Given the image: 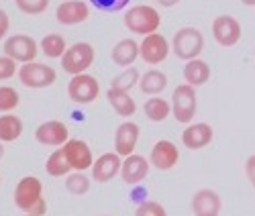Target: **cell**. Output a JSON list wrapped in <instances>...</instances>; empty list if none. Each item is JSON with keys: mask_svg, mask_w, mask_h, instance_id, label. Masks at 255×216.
<instances>
[{"mask_svg": "<svg viewBox=\"0 0 255 216\" xmlns=\"http://www.w3.org/2000/svg\"><path fill=\"white\" fill-rule=\"evenodd\" d=\"M20 104V94L12 86L2 84L0 86V112H14Z\"/></svg>", "mask_w": 255, "mask_h": 216, "instance_id": "cell-30", "label": "cell"}, {"mask_svg": "<svg viewBox=\"0 0 255 216\" xmlns=\"http://www.w3.org/2000/svg\"><path fill=\"white\" fill-rule=\"evenodd\" d=\"M94 59H96V51L90 43L78 41V43H72L66 49V53H63L59 61H61V70L66 74L78 76V74H86L92 68Z\"/></svg>", "mask_w": 255, "mask_h": 216, "instance_id": "cell-4", "label": "cell"}, {"mask_svg": "<svg viewBox=\"0 0 255 216\" xmlns=\"http://www.w3.org/2000/svg\"><path fill=\"white\" fill-rule=\"evenodd\" d=\"M172 51L178 59L190 61L204 51V35L196 27H182L172 37Z\"/></svg>", "mask_w": 255, "mask_h": 216, "instance_id": "cell-3", "label": "cell"}, {"mask_svg": "<svg viewBox=\"0 0 255 216\" xmlns=\"http://www.w3.org/2000/svg\"><path fill=\"white\" fill-rule=\"evenodd\" d=\"M2 157H4V143L0 141V159H2Z\"/></svg>", "mask_w": 255, "mask_h": 216, "instance_id": "cell-40", "label": "cell"}, {"mask_svg": "<svg viewBox=\"0 0 255 216\" xmlns=\"http://www.w3.org/2000/svg\"><path fill=\"white\" fill-rule=\"evenodd\" d=\"M98 96H100V84L94 76H90L88 72L72 76V80L68 84V98L74 104L86 106V104L96 102Z\"/></svg>", "mask_w": 255, "mask_h": 216, "instance_id": "cell-7", "label": "cell"}, {"mask_svg": "<svg viewBox=\"0 0 255 216\" xmlns=\"http://www.w3.org/2000/svg\"><path fill=\"white\" fill-rule=\"evenodd\" d=\"M139 80H141V74L135 66L131 68H123V72H119L113 82H111V88H119V90H125V92H131L135 86H139Z\"/></svg>", "mask_w": 255, "mask_h": 216, "instance_id": "cell-29", "label": "cell"}, {"mask_svg": "<svg viewBox=\"0 0 255 216\" xmlns=\"http://www.w3.org/2000/svg\"><path fill=\"white\" fill-rule=\"evenodd\" d=\"M10 29V16L4 8H0V41H4Z\"/></svg>", "mask_w": 255, "mask_h": 216, "instance_id": "cell-35", "label": "cell"}, {"mask_svg": "<svg viewBox=\"0 0 255 216\" xmlns=\"http://www.w3.org/2000/svg\"><path fill=\"white\" fill-rule=\"evenodd\" d=\"M55 18L59 25L66 27L82 25L90 18V6L86 0H63L55 8Z\"/></svg>", "mask_w": 255, "mask_h": 216, "instance_id": "cell-12", "label": "cell"}, {"mask_svg": "<svg viewBox=\"0 0 255 216\" xmlns=\"http://www.w3.org/2000/svg\"><path fill=\"white\" fill-rule=\"evenodd\" d=\"M14 206L20 212H29L35 216L47 214V200L43 196V184L37 176H25L20 178L12 192Z\"/></svg>", "mask_w": 255, "mask_h": 216, "instance_id": "cell-1", "label": "cell"}, {"mask_svg": "<svg viewBox=\"0 0 255 216\" xmlns=\"http://www.w3.org/2000/svg\"><path fill=\"white\" fill-rule=\"evenodd\" d=\"M149 169H151V163H149V157H143L139 153H133V155H127L123 157V167H121V180L129 186H139L147 180L149 176Z\"/></svg>", "mask_w": 255, "mask_h": 216, "instance_id": "cell-15", "label": "cell"}, {"mask_svg": "<svg viewBox=\"0 0 255 216\" xmlns=\"http://www.w3.org/2000/svg\"><path fill=\"white\" fill-rule=\"evenodd\" d=\"M92 176H86V171H72L63 178V186L72 194V196H84V194L90 192L92 186Z\"/></svg>", "mask_w": 255, "mask_h": 216, "instance_id": "cell-28", "label": "cell"}, {"mask_svg": "<svg viewBox=\"0 0 255 216\" xmlns=\"http://www.w3.org/2000/svg\"><path fill=\"white\" fill-rule=\"evenodd\" d=\"M182 74H184V82L190 84V86H194V88H200V86L208 84V80H210V76H212L210 66H208L204 59H200V57L190 59V61H184Z\"/></svg>", "mask_w": 255, "mask_h": 216, "instance_id": "cell-22", "label": "cell"}, {"mask_svg": "<svg viewBox=\"0 0 255 216\" xmlns=\"http://www.w3.org/2000/svg\"><path fill=\"white\" fill-rule=\"evenodd\" d=\"M178 161H180V149L174 141H169V139L155 141V145L151 147V153H149L151 167H155L159 171H169L178 165Z\"/></svg>", "mask_w": 255, "mask_h": 216, "instance_id": "cell-13", "label": "cell"}, {"mask_svg": "<svg viewBox=\"0 0 255 216\" xmlns=\"http://www.w3.org/2000/svg\"><path fill=\"white\" fill-rule=\"evenodd\" d=\"M98 216H113V214H98Z\"/></svg>", "mask_w": 255, "mask_h": 216, "instance_id": "cell-42", "label": "cell"}, {"mask_svg": "<svg viewBox=\"0 0 255 216\" xmlns=\"http://www.w3.org/2000/svg\"><path fill=\"white\" fill-rule=\"evenodd\" d=\"M123 23H125V27H127L129 33L145 37V35H151V33L159 31L161 14L151 4H135V6H131L129 10L125 12Z\"/></svg>", "mask_w": 255, "mask_h": 216, "instance_id": "cell-2", "label": "cell"}, {"mask_svg": "<svg viewBox=\"0 0 255 216\" xmlns=\"http://www.w3.org/2000/svg\"><path fill=\"white\" fill-rule=\"evenodd\" d=\"M143 114L151 122H163L167 116H172V102L161 96H149L143 104Z\"/></svg>", "mask_w": 255, "mask_h": 216, "instance_id": "cell-24", "label": "cell"}, {"mask_svg": "<svg viewBox=\"0 0 255 216\" xmlns=\"http://www.w3.org/2000/svg\"><path fill=\"white\" fill-rule=\"evenodd\" d=\"M45 171L49 178H66L68 174H72V165H70L66 153H63V147H57L49 153V157L45 161Z\"/></svg>", "mask_w": 255, "mask_h": 216, "instance_id": "cell-26", "label": "cell"}, {"mask_svg": "<svg viewBox=\"0 0 255 216\" xmlns=\"http://www.w3.org/2000/svg\"><path fill=\"white\" fill-rule=\"evenodd\" d=\"M253 55H255V47H253Z\"/></svg>", "mask_w": 255, "mask_h": 216, "instance_id": "cell-43", "label": "cell"}, {"mask_svg": "<svg viewBox=\"0 0 255 216\" xmlns=\"http://www.w3.org/2000/svg\"><path fill=\"white\" fill-rule=\"evenodd\" d=\"M172 51V43H169L161 33H151L145 35L139 43V57L147 63V66H159L163 63Z\"/></svg>", "mask_w": 255, "mask_h": 216, "instance_id": "cell-9", "label": "cell"}, {"mask_svg": "<svg viewBox=\"0 0 255 216\" xmlns=\"http://www.w3.org/2000/svg\"><path fill=\"white\" fill-rule=\"evenodd\" d=\"M111 59L119 68H131L133 63L139 59V43L131 37L121 39L111 49Z\"/></svg>", "mask_w": 255, "mask_h": 216, "instance_id": "cell-20", "label": "cell"}, {"mask_svg": "<svg viewBox=\"0 0 255 216\" xmlns=\"http://www.w3.org/2000/svg\"><path fill=\"white\" fill-rule=\"evenodd\" d=\"M23 128L25 126L18 114H12V112L0 114V141L2 143H14L16 139H20Z\"/></svg>", "mask_w": 255, "mask_h": 216, "instance_id": "cell-25", "label": "cell"}, {"mask_svg": "<svg viewBox=\"0 0 255 216\" xmlns=\"http://www.w3.org/2000/svg\"><path fill=\"white\" fill-rule=\"evenodd\" d=\"M41 51L39 43L27 35V33H18L10 35L4 39V55L12 57L16 63H29L37 59V53Z\"/></svg>", "mask_w": 255, "mask_h": 216, "instance_id": "cell-8", "label": "cell"}, {"mask_svg": "<svg viewBox=\"0 0 255 216\" xmlns=\"http://www.w3.org/2000/svg\"><path fill=\"white\" fill-rule=\"evenodd\" d=\"M39 47H41V53H43L45 57H49V59H61L70 45H68V41H66V37H63V35L49 33V35H45L43 39L39 41Z\"/></svg>", "mask_w": 255, "mask_h": 216, "instance_id": "cell-27", "label": "cell"}, {"mask_svg": "<svg viewBox=\"0 0 255 216\" xmlns=\"http://www.w3.org/2000/svg\"><path fill=\"white\" fill-rule=\"evenodd\" d=\"M135 216H167V210L157 200H145L137 206Z\"/></svg>", "mask_w": 255, "mask_h": 216, "instance_id": "cell-32", "label": "cell"}, {"mask_svg": "<svg viewBox=\"0 0 255 216\" xmlns=\"http://www.w3.org/2000/svg\"><path fill=\"white\" fill-rule=\"evenodd\" d=\"M63 153H66L72 171H88L94 165V153L90 145L84 139H70L66 145H63Z\"/></svg>", "mask_w": 255, "mask_h": 216, "instance_id": "cell-14", "label": "cell"}, {"mask_svg": "<svg viewBox=\"0 0 255 216\" xmlns=\"http://www.w3.org/2000/svg\"><path fill=\"white\" fill-rule=\"evenodd\" d=\"M172 116L180 124H190L196 116V108H198V94L196 88L190 84H180L172 92Z\"/></svg>", "mask_w": 255, "mask_h": 216, "instance_id": "cell-5", "label": "cell"}, {"mask_svg": "<svg viewBox=\"0 0 255 216\" xmlns=\"http://www.w3.org/2000/svg\"><path fill=\"white\" fill-rule=\"evenodd\" d=\"M35 139L37 143L45 145V147H63L72 137H70V128L63 120H45L37 126L35 131Z\"/></svg>", "mask_w": 255, "mask_h": 216, "instance_id": "cell-11", "label": "cell"}, {"mask_svg": "<svg viewBox=\"0 0 255 216\" xmlns=\"http://www.w3.org/2000/svg\"><path fill=\"white\" fill-rule=\"evenodd\" d=\"M139 137H141V126L137 122H133V120L121 122L115 131V151L121 157L133 155L137 149V143H139Z\"/></svg>", "mask_w": 255, "mask_h": 216, "instance_id": "cell-18", "label": "cell"}, {"mask_svg": "<svg viewBox=\"0 0 255 216\" xmlns=\"http://www.w3.org/2000/svg\"><path fill=\"white\" fill-rule=\"evenodd\" d=\"M245 176H247L249 184L255 188V155H249L245 161Z\"/></svg>", "mask_w": 255, "mask_h": 216, "instance_id": "cell-36", "label": "cell"}, {"mask_svg": "<svg viewBox=\"0 0 255 216\" xmlns=\"http://www.w3.org/2000/svg\"><path fill=\"white\" fill-rule=\"evenodd\" d=\"M18 63L12 59V57H8V55H0V82H8V80H12L16 74H18Z\"/></svg>", "mask_w": 255, "mask_h": 216, "instance_id": "cell-33", "label": "cell"}, {"mask_svg": "<svg viewBox=\"0 0 255 216\" xmlns=\"http://www.w3.org/2000/svg\"><path fill=\"white\" fill-rule=\"evenodd\" d=\"M215 139V131L208 122H190L182 131V145L190 151H200Z\"/></svg>", "mask_w": 255, "mask_h": 216, "instance_id": "cell-19", "label": "cell"}, {"mask_svg": "<svg viewBox=\"0 0 255 216\" xmlns=\"http://www.w3.org/2000/svg\"><path fill=\"white\" fill-rule=\"evenodd\" d=\"M245 6H255V0H241Z\"/></svg>", "mask_w": 255, "mask_h": 216, "instance_id": "cell-39", "label": "cell"}, {"mask_svg": "<svg viewBox=\"0 0 255 216\" xmlns=\"http://www.w3.org/2000/svg\"><path fill=\"white\" fill-rule=\"evenodd\" d=\"M20 216H35V214H29V212H25V214H20Z\"/></svg>", "mask_w": 255, "mask_h": 216, "instance_id": "cell-41", "label": "cell"}, {"mask_svg": "<svg viewBox=\"0 0 255 216\" xmlns=\"http://www.w3.org/2000/svg\"><path fill=\"white\" fill-rule=\"evenodd\" d=\"M165 88H167V76L161 70L151 68V70H147L145 74H141L139 90L145 96H159Z\"/></svg>", "mask_w": 255, "mask_h": 216, "instance_id": "cell-23", "label": "cell"}, {"mask_svg": "<svg viewBox=\"0 0 255 216\" xmlns=\"http://www.w3.org/2000/svg\"><path fill=\"white\" fill-rule=\"evenodd\" d=\"M18 82L25 86V88L31 90H43L49 88L57 82V74L51 66L47 63H41V61H29V63H20L18 74H16Z\"/></svg>", "mask_w": 255, "mask_h": 216, "instance_id": "cell-6", "label": "cell"}, {"mask_svg": "<svg viewBox=\"0 0 255 216\" xmlns=\"http://www.w3.org/2000/svg\"><path fill=\"white\" fill-rule=\"evenodd\" d=\"M155 4L163 8H174L176 4H180V0H155Z\"/></svg>", "mask_w": 255, "mask_h": 216, "instance_id": "cell-38", "label": "cell"}, {"mask_svg": "<svg viewBox=\"0 0 255 216\" xmlns=\"http://www.w3.org/2000/svg\"><path fill=\"white\" fill-rule=\"evenodd\" d=\"M190 208H192L194 216H221L223 200L217 190L200 188L198 192H194L192 200H190Z\"/></svg>", "mask_w": 255, "mask_h": 216, "instance_id": "cell-16", "label": "cell"}, {"mask_svg": "<svg viewBox=\"0 0 255 216\" xmlns=\"http://www.w3.org/2000/svg\"><path fill=\"white\" fill-rule=\"evenodd\" d=\"M121 167H123V157L117 151H109V153H102L100 157L94 159L90 176L98 184H109L111 180H115L121 174Z\"/></svg>", "mask_w": 255, "mask_h": 216, "instance_id": "cell-17", "label": "cell"}, {"mask_svg": "<svg viewBox=\"0 0 255 216\" xmlns=\"http://www.w3.org/2000/svg\"><path fill=\"white\" fill-rule=\"evenodd\" d=\"M210 31H212V39H215L221 47H235L243 37L241 23L231 14L217 16L215 20H212Z\"/></svg>", "mask_w": 255, "mask_h": 216, "instance_id": "cell-10", "label": "cell"}, {"mask_svg": "<svg viewBox=\"0 0 255 216\" xmlns=\"http://www.w3.org/2000/svg\"><path fill=\"white\" fill-rule=\"evenodd\" d=\"M51 0H14V6L29 16H37V14H43L49 8Z\"/></svg>", "mask_w": 255, "mask_h": 216, "instance_id": "cell-31", "label": "cell"}, {"mask_svg": "<svg viewBox=\"0 0 255 216\" xmlns=\"http://www.w3.org/2000/svg\"><path fill=\"white\" fill-rule=\"evenodd\" d=\"M106 100H109L115 114H119L123 118H131L137 112V102L131 96V92H125L119 88H109L106 90Z\"/></svg>", "mask_w": 255, "mask_h": 216, "instance_id": "cell-21", "label": "cell"}, {"mask_svg": "<svg viewBox=\"0 0 255 216\" xmlns=\"http://www.w3.org/2000/svg\"><path fill=\"white\" fill-rule=\"evenodd\" d=\"M139 186H141V184H139ZM139 186H135V190H133V194H131V200H133V202L137 200V202L141 204V202L147 200V198H145V194H147V192H145L143 188H139ZM139 204H137V206H139Z\"/></svg>", "mask_w": 255, "mask_h": 216, "instance_id": "cell-37", "label": "cell"}, {"mask_svg": "<svg viewBox=\"0 0 255 216\" xmlns=\"http://www.w3.org/2000/svg\"><path fill=\"white\" fill-rule=\"evenodd\" d=\"M88 2L98 8V10H104V12H119L123 8H127L131 4V0H88Z\"/></svg>", "mask_w": 255, "mask_h": 216, "instance_id": "cell-34", "label": "cell"}]
</instances>
